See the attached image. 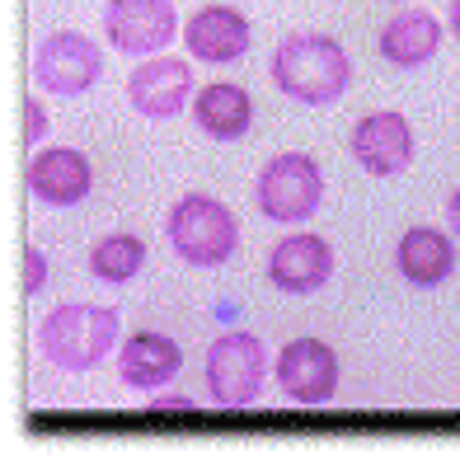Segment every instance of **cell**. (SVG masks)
Wrapping results in <instances>:
<instances>
[{
    "label": "cell",
    "instance_id": "cell-10",
    "mask_svg": "<svg viewBox=\"0 0 460 460\" xmlns=\"http://www.w3.org/2000/svg\"><path fill=\"white\" fill-rule=\"evenodd\" d=\"M193 99V66L183 57H146L128 75V103L141 118H174Z\"/></svg>",
    "mask_w": 460,
    "mask_h": 460
},
{
    "label": "cell",
    "instance_id": "cell-18",
    "mask_svg": "<svg viewBox=\"0 0 460 460\" xmlns=\"http://www.w3.org/2000/svg\"><path fill=\"white\" fill-rule=\"evenodd\" d=\"M146 263V244L141 235H128V230H113V235H103L94 249H90V273L94 282H109V287H122L141 273Z\"/></svg>",
    "mask_w": 460,
    "mask_h": 460
},
{
    "label": "cell",
    "instance_id": "cell-16",
    "mask_svg": "<svg viewBox=\"0 0 460 460\" xmlns=\"http://www.w3.org/2000/svg\"><path fill=\"white\" fill-rule=\"evenodd\" d=\"M376 48H381V57L394 71H418L437 57V48H442V24H437L428 10H404L381 29Z\"/></svg>",
    "mask_w": 460,
    "mask_h": 460
},
{
    "label": "cell",
    "instance_id": "cell-3",
    "mask_svg": "<svg viewBox=\"0 0 460 460\" xmlns=\"http://www.w3.org/2000/svg\"><path fill=\"white\" fill-rule=\"evenodd\" d=\"M118 343V310L109 305H57L38 324V348L57 371H94Z\"/></svg>",
    "mask_w": 460,
    "mask_h": 460
},
{
    "label": "cell",
    "instance_id": "cell-6",
    "mask_svg": "<svg viewBox=\"0 0 460 460\" xmlns=\"http://www.w3.org/2000/svg\"><path fill=\"white\" fill-rule=\"evenodd\" d=\"M99 75H103V52L75 29L48 33L33 52V80L61 99L85 94L90 85H99Z\"/></svg>",
    "mask_w": 460,
    "mask_h": 460
},
{
    "label": "cell",
    "instance_id": "cell-19",
    "mask_svg": "<svg viewBox=\"0 0 460 460\" xmlns=\"http://www.w3.org/2000/svg\"><path fill=\"white\" fill-rule=\"evenodd\" d=\"M43 282H48V259H43V249H29V254H24V291L38 296Z\"/></svg>",
    "mask_w": 460,
    "mask_h": 460
},
{
    "label": "cell",
    "instance_id": "cell-13",
    "mask_svg": "<svg viewBox=\"0 0 460 460\" xmlns=\"http://www.w3.org/2000/svg\"><path fill=\"white\" fill-rule=\"evenodd\" d=\"M183 43H188V57L207 61V66H230V61H240L249 52L254 29H249V19L235 5H202L183 24Z\"/></svg>",
    "mask_w": 460,
    "mask_h": 460
},
{
    "label": "cell",
    "instance_id": "cell-22",
    "mask_svg": "<svg viewBox=\"0 0 460 460\" xmlns=\"http://www.w3.org/2000/svg\"><path fill=\"white\" fill-rule=\"evenodd\" d=\"M447 221H451V235L460 240V188H456V193L447 198Z\"/></svg>",
    "mask_w": 460,
    "mask_h": 460
},
{
    "label": "cell",
    "instance_id": "cell-17",
    "mask_svg": "<svg viewBox=\"0 0 460 460\" xmlns=\"http://www.w3.org/2000/svg\"><path fill=\"white\" fill-rule=\"evenodd\" d=\"M193 122H198V132L212 137V141H240L254 128V99H249V90L230 85V80H212V85H202V94L193 99Z\"/></svg>",
    "mask_w": 460,
    "mask_h": 460
},
{
    "label": "cell",
    "instance_id": "cell-14",
    "mask_svg": "<svg viewBox=\"0 0 460 460\" xmlns=\"http://www.w3.org/2000/svg\"><path fill=\"white\" fill-rule=\"evenodd\" d=\"M394 268L409 287H442L456 273V240L437 226H409L394 244Z\"/></svg>",
    "mask_w": 460,
    "mask_h": 460
},
{
    "label": "cell",
    "instance_id": "cell-4",
    "mask_svg": "<svg viewBox=\"0 0 460 460\" xmlns=\"http://www.w3.org/2000/svg\"><path fill=\"white\" fill-rule=\"evenodd\" d=\"M202 376H207V400L217 409H249L263 394V381H268V348L259 333H217L212 348H207V362H202Z\"/></svg>",
    "mask_w": 460,
    "mask_h": 460
},
{
    "label": "cell",
    "instance_id": "cell-9",
    "mask_svg": "<svg viewBox=\"0 0 460 460\" xmlns=\"http://www.w3.org/2000/svg\"><path fill=\"white\" fill-rule=\"evenodd\" d=\"M348 146H352V160L376 179H394L413 164V128L394 109H376V113L358 118Z\"/></svg>",
    "mask_w": 460,
    "mask_h": 460
},
{
    "label": "cell",
    "instance_id": "cell-11",
    "mask_svg": "<svg viewBox=\"0 0 460 460\" xmlns=\"http://www.w3.org/2000/svg\"><path fill=\"white\" fill-rule=\"evenodd\" d=\"M333 278V244L324 235H287L273 244L268 254V282H273L282 296H310Z\"/></svg>",
    "mask_w": 460,
    "mask_h": 460
},
{
    "label": "cell",
    "instance_id": "cell-15",
    "mask_svg": "<svg viewBox=\"0 0 460 460\" xmlns=\"http://www.w3.org/2000/svg\"><path fill=\"white\" fill-rule=\"evenodd\" d=\"M179 371H183V348L170 333H155V329L132 333L118 352V376H122V385H132V390H160V385H170Z\"/></svg>",
    "mask_w": 460,
    "mask_h": 460
},
{
    "label": "cell",
    "instance_id": "cell-2",
    "mask_svg": "<svg viewBox=\"0 0 460 460\" xmlns=\"http://www.w3.org/2000/svg\"><path fill=\"white\" fill-rule=\"evenodd\" d=\"M164 235H170V249L188 268H221L226 259H235V249H240V221L221 198L188 193L170 207Z\"/></svg>",
    "mask_w": 460,
    "mask_h": 460
},
{
    "label": "cell",
    "instance_id": "cell-21",
    "mask_svg": "<svg viewBox=\"0 0 460 460\" xmlns=\"http://www.w3.org/2000/svg\"><path fill=\"white\" fill-rule=\"evenodd\" d=\"M146 409H151L155 418H164V413H193V400H188V394H155Z\"/></svg>",
    "mask_w": 460,
    "mask_h": 460
},
{
    "label": "cell",
    "instance_id": "cell-8",
    "mask_svg": "<svg viewBox=\"0 0 460 460\" xmlns=\"http://www.w3.org/2000/svg\"><path fill=\"white\" fill-rule=\"evenodd\" d=\"M278 390L291 404H329L339 394V352L324 339H291L278 352Z\"/></svg>",
    "mask_w": 460,
    "mask_h": 460
},
{
    "label": "cell",
    "instance_id": "cell-23",
    "mask_svg": "<svg viewBox=\"0 0 460 460\" xmlns=\"http://www.w3.org/2000/svg\"><path fill=\"white\" fill-rule=\"evenodd\" d=\"M451 33L460 38V0H451Z\"/></svg>",
    "mask_w": 460,
    "mask_h": 460
},
{
    "label": "cell",
    "instance_id": "cell-7",
    "mask_svg": "<svg viewBox=\"0 0 460 460\" xmlns=\"http://www.w3.org/2000/svg\"><path fill=\"white\" fill-rule=\"evenodd\" d=\"M103 33L128 57H155L174 38H183L174 0H109L103 5Z\"/></svg>",
    "mask_w": 460,
    "mask_h": 460
},
{
    "label": "cell",
    "instance_id": "cell-1",
    "mask_svg": "<svg viewBox=\"0 0 460 460\" xmlns=\"http://www.w3.org/2000/svg\"><path fill=\"white\" fill-rule=\"evenodd\" d=\"M268 75L287 99L305 103V109H329L352 85V57L329 33H291L273 48Z\"/></svg>",
    "mask_w": 460,
    "mask_h": 460
},
{
    "label": "cell",
    "instance_id": "cell-12",
    "mask_svg": "<svg viewBox=\"0 0 460 460\" xmlns=\"http://www.w3.org/2000/svg\"><path fill=\"white\" fill-rule=\"evenodd\" d=\"M29 193L48 207H75L90 198L94 188V164L85 151H75V146H48V151H38L29 160Z\"/></svg>",
    "mask_w": 460,
    "mask_h": 460
},
{
    "label": "cell",
    "instance_id": "cell-5",
    "mask_svg": "<svg viewBox=\"0 0 460 460\" xmlns=\"http://www.w3.org/2000/svg\"><path fill=\"white\" fill-rule=\"evenodd\" d=\"M254 202L268 221L282 226H301L320 212L324 202V170L315 155L305 151H282L259 170L254 179Z\"/></svg>",
    "mask_w": 460,
    "mask_h": 460
},
{
    "label": "cell",
    "instance_id": "cell-20",
    "mask_svg": "<svg viewBox=\"0 0 460 460\" xmlns=\"http://www.w3.org/2000/svg\"><path fill=\"white\" fill-rule=\"evenodd\" d=\"M24 113H29V128H24V137H29V146H38L48 137V109L38 99H24Z\"/></svg>",
    "mask_w": 460,
    "mask_h": 460
}]
</instances>
